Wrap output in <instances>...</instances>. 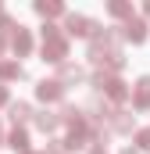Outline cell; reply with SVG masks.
Listing matches in <instances>:
<instances>
[{
	"instance_id": "6da1fadb",
	"label": "cell",
	"mask_w": 150,
	"mask_h": 154,
	"mask_svg": "<svg viewBox=\"0 0 150 154\" xmlns=\"http://www.w3.org/2000/svg\"><path fill=\"white\" fill-rule=\"evenodd\" d=\"M43 57L54 65H64V57H68V43L57 25H43Z\"/></svg>"
},
{
	"instance_id": "7a4b0ae2",
	"label": "cell",
	"mask_w": 150,
	"mask_h": 154,
	"mask_svg": "<svg viewBox=\"0 0 150 154\" xmlns=\"http://www.w3.org/2000/svg\"><path fill=\"white\" fill-rule=\"evenodd\" d=\"M93 86H97V90H104L111 100H125V97H129L125 82H122L118 75H111V72H97V75H93Z\"/></svg>"
},
{
	"instance_id": "3957f363",
	"label": "cell",
	"mask_w": 150,
	"mask_h": 154,
	"mask_svg": "<svg viewBox=\"0 0 150 154\" xmlns=\"http://www.w3.org/2000/svg\"><path fill=\"white\" fill-rule=\"evenodd\" d=\"M64 29H68L72 36H97V22H89L86 14H68Z\"/></svg>"
},
{
	"instance_id": "277c9868",
	"label": "cell",
	"mask_w": 150,
	"mask_h": 154,
	"mask_svg": "<svg viewBox=\"0 0 150 154\" xmlns=\"http://www.w3.org/2000/svg\"><path fill=\"white\" fill-rule=\"evenodd\" d=\"M36 97L39 100H61V97H64V86H61L57 79H43L36 86Z\"/></svg>"
},
{
	"instance_id": "5b68a950",
	"label": "cell",
	"mask_w": 150,
	"mask_h": 154,
	"mask_svg": "<svg viewBox=\"0 0 150 154\" xmlns=\"http://www.w3.org/2000/svg\"><path fill=\"white\" fill-rule=\"evenodd\" d=\"M11 47H14V54H18V57H25V54L32 50V36H29V29H22V25H18V29L11 32Z\"/></svg>"
},
{
	"instance_id": "8992f818",
	"label": "cell",
	"mask_w": 150,
	"mask_h": 154,
	"mask_svg": "<svg viewBox=\"0 0 150 154\" xmlns=\"http://www.w3.org/2000/svg\"><path fill=\"white\" fill-rule=\"evenodd\" d=\"M125 39H132V43H143V39H147V22H140V18H129V22H125Z\"/></svg>"
},
{
	"instance_id": "52a82bcc",
	"label": "cell",
	"mask_w": 150,
	"mask_h": 154,
	"mask_svg": "<svg viewBox=\"0 0 150 154\" xmlns=\"http://www.w3.org/2000/svg\"><path fill=\"white\" fill-rule=\"evenodd\" d=\"M132 108H150V79H140L136 82V93H132Z\"/></svg>"
},
{
	"instance_id": "ba28073f",
	"label": "cell",
	"mask_w": 150,
	"mask_h": 154,
	"mask_svg": "<svg viewBox=\"0 0 150 154\" xmlns=\"http://www.w3.org/2000/svg\"><path fill=\"white\" fill-rule=\"evenodd\" d=\"M82 79H86V72H82L79 65H61V79H57L61 86H68V82H82Z\"/></svg>"
},
{
	"instance_id": "9c48e42d",
	"label": "cell",
	"mask_w": 150,
	"mask_h": 154,
	"mask_svg": "<svg viewBox=\"0 0 150 154\" xmlns=\"http://www.w3.org/2000/svg\"><path fill=\"white\" fill-rule=\"evenodd\" d=\"M7 143H11V147H14L18 154H29V136H25V129H18V125L11 129V136H7Z\"/></svg>"
},
{
	"instance_id": "30bf717a",
	"label": "cell",
	"mask_w": 150,
	"mask_h": 154,
	"mask_svg": "<svg viewBox=\"0 0 150 154\" xmlns=\"http://www.w3.org/2000/svg\"><path fill=\"white\" fill-rule=\"evenodd\" d=\"M36 125L43 129V133H54V129L61 125V118L54 115V111H39V115H36Z\"/></svg>"
},
{
	"instance_id": "8fae6325",
	"label": "cell",
	"mask_w": 150,
	"mask_h": 154,
	"mask_svg": "<svg viewBox=\"0 0 150 154\" xmlns=\"http://www.w3.org/2000/svg\"><path fill=\"white\" fill-rule=\"evenodd\" d=\"M36 11L43 14V18H57V14H64V7H61V4H54V0H39Z\"/></svg>"
},
{
	"instance_id": "7c38bea8",
	"label": "cell",
	"mask_w": 150,
	"mask_h": 154,
	"mask_svg": "<svg viewBox=\"0 0 150 154\" xmlns=\"http://www.w3.org/2000/svg\"><path fill=\"white\" fill-rule=\"evenodd\" d=\"M22 65L18 61H0V79H22Z\"/></svg>"
},
{
	"instance_id": "4fadbf2b",
	"label": "cell",
	"mask_w": 150,
	"mask_h": 154,
	"mask_svg": "<svg viewBox=\"0 0 150 154\" xmlns=\"http://www.w3.org/2000/svg\"><path fill=\"white\" fill-rule=\"evenodd\" d=\"M29 115H32V108H29L25 100H18V104H11V118H14V125H18V122H25Z\"/></svg>"
},
{
	"instance_id": "5bb4252c",
	"label": "cell",
	"mask_w": 150,
	"mask_h": 154,
	"mask_svg": "<svg viewBox=\"0 0 150 154\" xmlns=\"http://www.w3.org/2000/svg\"><path fill=\"white\" fill-rule=\"evenodd\" d=\"M107 11H111L114 18H132V4H122V0H114Z\"/></svg>"
},
{
	"instance_id": "9a60e30c",
	"label": "cell",
	"mask_w": 150,
	"mask_h": 154,
	"mask_svg": "<svg viewBox=\"0 0 150 154\" xmlns=\"http://www.w3.org/2000/svg\"><path fill=\"white\" fill-rule=\"evenodd\" d=\"M136 143H140V151H150V129H140L136 133Z\"/></svg>"
},
{
	"instance_id": "2e32d148",
	"label": "cell",
	"mask_w": 150,
	"mask_h": 154,
	"mask_svg": "<svg viewBox=\"0 0 150 154\" xmlns=\"http://www.w3.org/2000/svg\"><path fill=\"white\" fill-rule=\"evenodd\" d=\"M4 100H7V90H4V86H0V104H4Z\"/></svg>"
},
{
	"instance_id": "e0dca14e",
	"label": "cell",
	"mask_w": 150,
	"mask_h": 154,
	"mask_svg": "<svg viewBox=\"0 0 150 154\" xmlns=\"http://www.w3.org/2000/svg\"><path fill=\"white\" fill-rule=\"evenodd\" d=\"M93 154H107V151H104V147H93Z\"/></svg>"
},
{
	"instance_id": "ac0fdd59",
	"label": "cell",
	"mask_w": 150,
	"mask_h": 154,
	"mask_svg": "<svg viewBox=\"0 0 150 154\" xmlns=\"http://www.w3.org/2000/svg\"><path fill=\"white\" fill-rule=\"evenodd\" d=\"M122 154H136V151H132V147H125V151H122Z\"/></svg>"
},
{
	"instance_id": "d6986e66",
	"label": "cell",
	"mask_w": 150,
	"mask_h": 154,
	"mask_svg": "<svg viewBox=\"0 0 150 154\" xmlns=\"http://www.w3.org/2000/svg\"><path fill=\"white\" fill-rule=\"evenodd\" d=\"M4 39H7V36H0V50H4Z\"/></svg>"
},
{
	"instance_id": "ffe728a7",
	"label": "cell",
	"mask_w": 150,
	"mask_h": 154,
	"mask_svg": "<svg viewBox=\"0 0 150 154\" xmlns=\"http://www.w3.org/2000/svg\"><path fill=\"white\" fill-rule=\"evenodd\" d=\"M147 14H150V4H147Z\"/></svg>"
}]
</instances>
